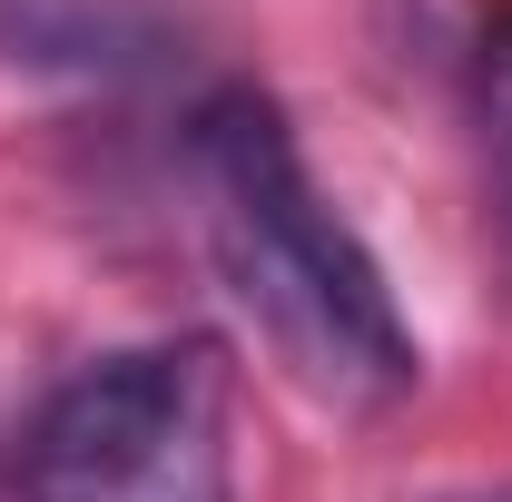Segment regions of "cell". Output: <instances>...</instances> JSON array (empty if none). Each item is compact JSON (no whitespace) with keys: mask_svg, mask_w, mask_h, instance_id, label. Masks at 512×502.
Returning a JSON list of instances; mask_svg holds the SVG:
<instances>
[{"mask_svg":"<svg viewBox=\"0 0 512 502\" xmlns=\"http://www.w3.org/2000/svg\"><path fill=\"white\" fill-rule=\"evenodd\" d=\"M197 197H207V237H217L227 286L247 296L266 345L316 394L384 404V394L414 384V335L394 315L384 266L325 207L286 119L256 89H227V99L197 109Z\"/></svg>","mask_w":512,"mask_h":502,"instance_id":"cell-1","label":"cell"},{"mask_svg":"<svg viewBox=\"0 0 512 502\" xmlns=\"http://www.w3.org/2000/svg\"><path fill=\"white\" fill-rule=\"evenodd\" d=\"M30 502H227V355L217 345H138L50 394L20 453Z\"/></svg>","mask_w":512,"mask_h":502,"instance_id":"cell-2","label":"cell"},{"mask_svg":"<svg viewBox=\"0 0 512 502\" xmlns=\"http://www.w3.org/2000/svg\"><path fill=\"white\" fill-rule=\"evenodd\" d=\"M503 502H512V493H503Z\"/></svg>","mask_w":512,"mask_h":502,"instance_id":"cell-3","label":"cell"}]
</instances>
